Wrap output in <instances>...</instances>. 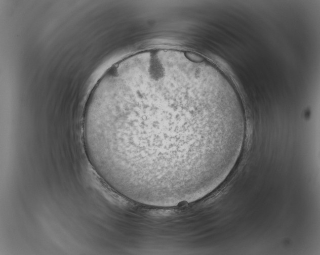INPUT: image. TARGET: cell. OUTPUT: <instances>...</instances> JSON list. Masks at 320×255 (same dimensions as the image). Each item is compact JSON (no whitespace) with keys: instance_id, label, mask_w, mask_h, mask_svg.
<instances>
[{"instance_id":"obj_1","label":"cell","mask_w":320,"mask_h":255,"mask_svg":"<svg viewBox=\"0 0 320 255\" xmlns=\"http://www.w3.org/2000/svg\"><path fill=\"white\" fill-rule=\"evenodd\" d=\"M247 123L229 79L195 53H137L110 68L87 101V156L123 196L146 205L196 201L228 177Z\"/></svg>"}]
</instances>
